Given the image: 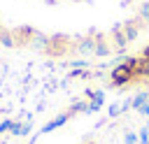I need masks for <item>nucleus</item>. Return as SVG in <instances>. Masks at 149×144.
Wrapping results in <instances>:
<instances>
[{
	"label": "nucleus",
	"instance_id": "nucleus-10",
	"mask_svg": "<svg viewBox=\"0 0 149 144\" xmlns=\"http://www.w3.org/2000/svg\"><path fill=\"white\" fill-rule=\"evenodd\" d=\"M142 56H144V58H149V44H147V46L142 49Z\"/></svg>",
	"mask_w": 149,
	"mask_h": 144
},
{
	"label": "nucleus",
	"instance_id": "nucleus-12",
	"mask_svg": "<svg viewBox=\"0 0 149 144\" xmlns=\"http://www.w3.org/2000/svg\"><path fill=\"white\" fill-rule=\"evenodd\" d=\"M72 2H77V0H72Z\"/></svg>",
	"mask_w": 149,
	"mask_h": 144
},
{
	"label": "nucleus",
	"instance_id": "nucleus-8",
	"mask_svg": "<svg viewBox=\"0 0 149 144\" xmlns=\"http://www.w3.org/2000/svg\"><path fill=\"white\" fill-rule=\"evenodd\" d=\"M135 16H137V19H140V23H142V26H144V28H147V26H149V0H147V2H142V5H140V9H137V14H135Z\"/></svg>",
	"mask_w": 149,
	"mask_h": 144
},
{
	"label": "nucleus",
	"instance_id": "nucleus-3",
	"mask_svg": "<svg viewBox=\"0 0 149 144\" xmlns=\"http://www.w3.org/2000/svg\"><path fill=\"white\" fill-rule=\"evenodd\" d=\"M12 33H14V39H16V46L19 44H28V42H33V37H35V28H30V26H16V28H12Z\"/></svg>",
	"mask_w": 149,
	"mask_h": 144
},
{
	"label": "nucleus",
	"instance_id": "nucleus-5",
	"mask_svg": "<svg viewBox=\"0 0 149 144\" xmlns=\"http://www.w3.org/2000/svg\"><path fill=\"white\" fill-rule=\"evenodd\" d=\"M93 49H95V35H93V37H81V39L74 42V51H77V53L93 56Z\"/></svg>",
	"mask_w": 149,
	"mask_h": 144
},
{
	"label": "nucleus",
	"instance_id": "nucleus-9",
	"mask_svg": "<svg viewBox=\"0 0 149 144\" xmlns=\"http://www.w3.org/2000/svg\"><path fill=\"white\" fill-rule=\"evenodd\" d=\"M74 67H88V60H72Z\"/></svg>",
	"mask_w": 149,
	"mask_h": 144
},
{
	"label": "nucleus",
	"instance_id": "nucleus-11",
	"mask_svg": "<svg viewBox=\"0 0 149 144\" xmlns=\"http://www.w3.org/2000/svg\"><path fill=\"white\" fill-rule=\"evenodd\" d=\"M44 2H47V5H56L58 0H44Z\"/></svg>",
	"mask_w": 149,
	"mask_h": 144
},
{
	"label": "nucleus",
	"instance_id": "nucleus-13",
	"mask_svg": "<svg viewBox=\"0 0 149 144\" xmlns=\"http://www.w3.org/2000/svg\"><path fill=\"white\" fill-rule=\"evenodd\" d=\"M0 28H2V26H0Z\"/></svg>",
	"mask_w": 149,
	"mask_h": 144
},
{
	"label": "nucleus",
	"instance_id": "nucleus-4",
	"mask_svg": "<svg viewBox=\"0 0 149 144\" xmlns=\"http://www.w3.org/2000/svg\"><path fill=\"white\" fill-rule=\"evenodd\" d=\"M109 39H112L109 44H112L114 51H123V49L128 46V39H126V35H123V28H121V26H114V28H112Z\"/></svg>",
	"mask_w": 149,
	"mask_h": 144
},
{
	"label": "nucleus",
	"instance_id": "nucleus-1",
	"mask_svg": "<svg viewBox=\"0 0 149 144\" xmlns=\"http://www.w3.org/2000/svg\"><path fill=\"white\" fill-rule=\"evenodd\" d=\"M79 144H109V142L100 139L98 135H86V137L79 139ZM119 144H123V142L119 139ZM137 144H149V118L137 125Z\"/></svg>",
	"mask_w": 149,
	"mask_h": 144
},
{
	"label": "nucleus",
	"instance_id": "nucleus-2",
	"mask_svg": "<svg viewBox=\"0 0 149 144\" xmlns=\"http://www.w3.org/2000/svg\"><path fill=\"white\" fill-rule=\"evenodd\" d=\"M109 84L112 86H123V84H133V70H130V65L123 60L119 67H114L112 70V74H109Z\"/></svg>",
	"mask_w": 149,
	"mask_h": 144
},
{
	"label": "nucleus",
	"instance_id": "nucleus-6",
	"mask_svg": "<svg viewBox=\"0 0 149 144\" xmlns=\"http://www.w3.org/2000/svg\"><path fill=\"white\" fill-rule=\"evenodd\" d=\"M114 49H112V44L107 42V37L105 35H95V49H93V56H98V58H102V56H109Z\"/></svg>",
	"mask_w": 149,
	"mask_h": 144
},
{
	"label": "nucleus",
	"instance_id": "nucleus-7",
	"mask_svg": "<svg viewBox=\"0 0 149 144\" xmlns=\"http://www.w3.org/2000/svg\"><path fill=\"white\" fill-rule=\"evenodd\" d=\"M0 44H2V46H7V49H12V46H16V39H14V33H12L9 28H0Z\"/></svg>",
	"mask_w": 149,
	"mask_h": 144
}]
</instances>
